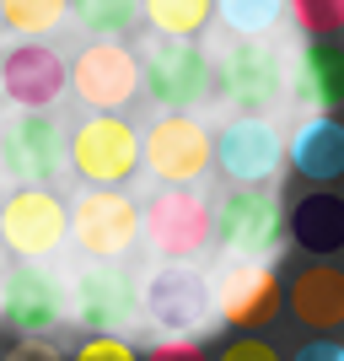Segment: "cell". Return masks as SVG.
<instances>
[{
  "mask_svg": "<svg viewBox=\"0 0 344 361\" xmlns=\"http://www.w3.org/2000/svg\"><path fill=\"white\" fill-rule=\"evenodd\" d=\"M140 60V92L162 114H194L215 92V60L194 38H151Z\"/></svg>",
  "mask_w": 344,
  "mask_h": 361,
  "instance_id": "1",
  "label": "cell"
},
{
  "mask_svg": "<svg viewBox=\"0 0 344 361\" xmlns=\"http://www.w3.org/2000/svg\"><path fill=\"white\" fill-rule=\"evenodd\" d=\"M210 238L221 243L231 264H269L285 238V200L264 189H226L210 211Z\"/></svg>",
  "mask_w": 344,
  "mask_h": 361,
  "instance_id": "2",
  "label": "cell"
},
{
  "mask_svg": "<svg viewBox=\"0 0 344 361\" xmlns=\"http://www.w3.org/2000/svg\"><path fill=\"white\" fill-rule=\"evenodd\" d=\"M65 167L81 189H119L140 173V135L119 114H91L65 135Z\"/></svg>",
  "mask_w": 344,
  "mask_h": 361,
  "instance_id": "3",
  "label": "cell"
},
{
  "mask_svg": "<svg viewBox=\"0 0 344 361\" xmlns=\"http://www.w3.org/2000/svg\"><path fill=\"white\" fill-rule=\"evenodd\" d=\"M210 162H215V135L194 114H162L140 135V167L162 189H194L210 173Z\"/></svg>",
  "mask_w": 344,
  "mask_h": 361,
  "instance_id": "4",
  "label": "cell"
},
{
  "mask_svg": "<svg viewBox=\"0 0 344 361\" xmlns=\"http://www.w3.org/2000/svg\"><path fill=\"white\" fill-rule=\"evenodd\" d=\"M140 307L172 340H194L215 318V281L199 264H156L140 286Z\"/></svg>",
  "mask_w": 344,
  "mask_h": 361,
  "instance_id": "5",
  "label": "cell"
},
{
  "mask_svg": "<svg viewBox=\"0 0 344 361\" xmlns=\"http://www.w3.org/2000/svg\"><path fill=\"white\" fill-rule=\"evenodd\" d=\"M215 92L226 108H237L242 119H258L264 108L280 103L285 92V54L269 38H237L215 60Z\"/></svg>",
  "mask_w": 344,
  "mask_h": 361,
  "instance_id": "6",
  "label": "cell"
},
{
  "mask_svg": "<svg viewBox=\"0 0 344 361\" xmlns=\"http://www.w3.org/2000/svg\"><path fill=\"white\" fill-rule=\"evenodd\" d=\"M70 238L91 264H119L140 238V205L124 189H81L70 200Z\"/></svg>",
  "mask_w": 344,
  "mask_h": 361,
  "instance_id": "7",
  "label": "cell"
},
{
  "mask_svg": "<svg viewBox=\"0 0 344 361\" xmlns=\"http://www.w3.org/2000/svg\"><path fill=\"white\" fill-rule=\"evenodd\" d=\"M70 238V200L54 189H11L0 200V243L16 254V264H44Z\"/></svg>",
  "mask_w": 344,
  "mask_h": 361,
  "instance_id": "8",
  "label": "cell"
},
{
  "mask_svg": "<svg viewBox=\"0 0 344 361\" xmlns=\"http://www.w3.org/2000/svg\"><path fill=\"white\" fill-rule=\"evenodd\" d=\"M70 318V286L49 264H16L0 281V324L22 340H44Z\"/></svg>",
  "mask_w": 344,
  "mask_h": 361,
  "instance_id": "9",
  "label": "cell"
},
{
  "mask_svg": "<svg viewBox=\"0 0 344 361\" xmlns=\"http://www.w3.org/2000/svg\"><path fill=\"white\" fill-rule=\"evenodd\" d=\"M140 232L167 264H194V254L210 243V200L194 189H156L140 211Z\"/></svg>",
  "mask_w": 344,
  "mask_h": 361,
  "instance_id": "10",
  "label": "cell"
},
{
  "mask_svg": "<svg viewBox=\"0 0 344 361\" xmlns=\"http://www.w3.org/2000/svg\"><path fill=\"white\" fill-rule=\"evenodd\" d=\"M65 71H70V92L91 114H119L140 92V60L124 44H87Z\"/></svg>",
  "mask_w": 344,
  "mask_h": 361,
  "instance_id": "11",
  "label": "cell"
},
{
  "mask_svg": "<svg viewBox=\"0 0 344 361\" xmlns=\"http://www.w3.org/2000/svg\"><path fill=\"white\" fill-rule=\"evenodd\" d=\"M0 167L16 178V189H49V178L65 167V130L49 114H16L0 135Z\"/></svg>",
  "mask_w": 344,
  "mask_h": 361,
  "instance_id": "12",
  "label": "cell"
},
{
  "mask_svg": "<svg viewBox=\"0 0 344 361\" xmlns=\"http://www.w3.org/2000/svg\"><path fill=\"white\" fill-rule=\"evenodd\" d=\"M285 162V135L269 119H231L215 135V167H221L231 189H264Z\"/></svg>",
  "mask_w": 344,
  "mask_h": 361,
  "instance_id": "13",
  "label": "cell"
},
{
  "mask_svg": "<svg viewBox=\"0 0 344 361\" xmlns=\"http://www.w3.org/2000/svg\"><path fill=\"white\" fill-rule=\"evenodd\" d=\"M0 92L16 103V114H49L70 92V71H65L60 49L49 44H16L0 54Z\"/></svg>",
  "mask_w": 344,
  "mask_h": 361,
  "instance_id": "14",
  "label": "cell"
},
{
  "mask_svg": "<svg viewBox=\"0 0 344 361\" xmlns=\"http://www.w3.org/2000/svg\"><path fill=\"white\" fill-rule=\"evenodd\" d=\"M140 313V291L119 264H87L70 281V318L91 334H113Z\"/></svg>",
  "mask_w": 344,
  "mask_h": 361,
  "instance_id": "15",
  "label": "cell"
},
{
  "mask_svg": "<svg viewBox=\"0 0 344 361\" xmlns=\"http://www.w3.org/2000/svg\"><path fill=\"white\" fill-rule=\"evenodd\" d=\"M280 302L285 291L274 264H226L221 281H215V313H221L226 329H242V334L264 329V324H274Z\"/></svg>",
  "mask_w": 344,
  "mask_h": 361,
  "instance_id": "16",
  "label": "cell"
},
{
  "mask_svg": "<svg viewBox=\"0 0 344 361\" xmlns=\"http://www.w3.org/2000/svg\"><path fill=\"white\" fill-rule=\"evenodd\" d=\"M296 103H307L312 114H339L344 108V38H317L296 54Z\"/></svg>",
  "mask_w": 344,
  "mask_h": 361,
  "instance_id": "17",
  "label": "cell"
},
{
  "mask_svg": "<svg viewBox=\"0 0 344 361\" xmlns=\"http://www.w3.org/2000/svg\"><path fill=\"white\" fill-rule=\"evenodd\" d=\"M285 232H291V243L301 254H317V259L339 254L344 248V195H333V189L301 195L296 205H285Z\"/></svg>",
  "mask_w": 344,
  "mask_h": 361,
  "instance_id": "18",
  "label": "cell"
},
{
  "mask_svg": "<svg viewBox=\"0 0 344 361\" xmlns=\"http://www.w3.org/2000/svg\"><path fill=\"white\" fill-rule=\"evenodd\" d=\"M285 162L317 189L344 178V124L333 114H317V119L296 124V135L285 140Z\"/></svg>",
  "mask_w": 344,
  "mask_h": 361,
  "instance_id": "19",
  "label": "cell"
},
{
  "mask_svg": "<svg viewBox=\"0 0 344 361\" xmlns=\"http://www.w3.org/2000/svg\"><path fill=\"white\" fill-rule=\"evenodd\" d=\"M291 318L312 334H339L344 329V270L307 264L291 281Z\"/></svg>",
  "mask_w": 344,
  "mask_h": 361,
  "instance_id": "20",
  "label": "cell"
},
{
  "mask_svg": "<svg viewBox=\"0 0 344 361\" xmlns=\"http://www.w3.org/2000/svg\"><path fill=\"white\" fill-rule=\"evenodd\" d=\"M140 16H146L156 38H194L210 27L215 16V0H140Z\"/></svg>",
  "mask_w": 344,
  "mask_h": 361,
  "instance_id": "21",
  "label": "cell"
},
{
  "mask_svg": "<svg viewBox=\"0 0 344 361\" xmlns=\"http://www.w3.org/2000/svg\"><path fill=\"white\" fill-rule=\"evenodd\" d=\"M70 16V0H0V27L22 32V44H44V32H54Z\"/></svg>",
  "mask_w": 344,
  "mask_h": 361,
  "instance_id": "22",
  "label": "cell"
},
{
  "mask_svg": "<svg viewBox=\"0 0 344 361\" xmlns=\"http://www.w3.org/2000/svg\"><path fill=\"white\" fill-rule=\"evenodd\" d=\"M70 16L87 32H97V44H119L124 32H135L140 0H70Z\"/></svg>",
  "mask_w": 344,
  "mask_h": 361,
  "instance_id": "23",
  "label": "cell"
},
{
  "mask_svg": "<svg viewBox=\"0 0 344 361\" xmlns=\"http://www.w3.org/2000/svg\"><path fill=\"white\" fill-rule=\"evenodd\" d=\"M215 16L237 38H264L285 22V0H215Z\"/></svg>",
  "mask_w": 344,
  "mask_h": 361,
  "instance_id": "24",
  "label": "cell"
},
{
  "mask_svg": "<svg viewBox=\"0 0 344 361\" xmlns=\"http://www.w3.org/2000/svg\"><path fill=\"white\" fill-rule=\"evenodd\" d=\"M285 16L296 22V32H307V44L344 32V0H285Z\"/></svg>",
  "mask_w": 344,
  "mask_h": 361,
  "instance_id": "25",
  "label": "cell"
},
{
  "mask_svg": "<svg viewBox=\"0 0 344 361\" xmlns=\"http://www.w3.org/2000/svg\"><path fill=\"white\" fill-rule=\"evenodd\" d=\"M65 361H140V350L129 345L124 334H87Z\"/></svg>",
  "mask_w": 344,
  "mask_h": 361,
  "instance_id": "26",
  "label": "cell"
},
{
  "mask_svg": "<svg viewBox=\"0 0 344 361\" xmlns=\"http://www.w3.org/2000/svg\"><path fill=\"white\" fill-rule=\"evenodd\" d=\"M215 361H280V350H274L269 340H258V334H237Z\"/></svg>",
  "mask_w": 344,
  "mask_h": 361,
  "instance_id": "27",
  "label": "cell"
},
{
  "mask_svg": "<svg viewBox=\"0 0 344 361\" xmlns=\"http://www.w3.org/2000/svg\"><path fill=\"white\" fill-rule=\"evenodd\" d=\"M140 361H210L199 340H156L151 350H140Z\"/></svg>",
  "mask_w": 344,
  "mask_h": 361,
  "instance_id": "28",
  "label": "cell"
},
{
  "mask_svg": "<svg viewBox=\"0 0 344 361\" xmlns=\"http://www.w3.org/2000/svg\"><path fill=\"white\" fill-rule=\"evenodd\" d=\"M0 361H65V350L49 345V340H16V345L6 350Z\"/></svg>",
  "mask_w": 344,
  "mask_h": 361,
  "instance_id": "29",
  "label": "cell"
},
{
  "mask_svg": "<svg viewBox=\"0 0 344 361\" xmlns=\"http://www.w3.org/2000/svg\"><path fill=\"white\" fill-rule=\"evenodd\" d=\"M291 361H344V345L339 340H312V345H301Z\"/></svg>",
  "mask_w": 344,
  "mask_h": 361,
  "instance_id": "30",
  "label": "cell"
}]
</instances>
